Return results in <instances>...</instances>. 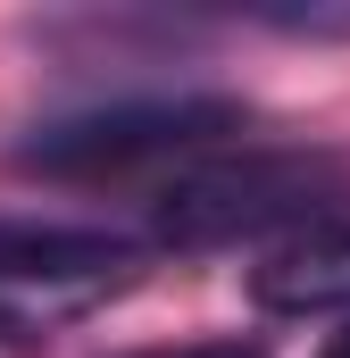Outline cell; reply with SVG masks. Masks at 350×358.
<instances>
[{"mask_svg": "<svg viewBox=\"0 0 350 358\" xmlns=\"http://www.w3.org/2000/svg\"><path fill=\"white\" fill-rule=\"evenodd\" d=\"M251 125L242 100H108V108H76V117H50L34 125L8 167L17 176H50V183H100V176H134V167H192L209 150H234V134Z\"/></svg>", "mask_w": 350, "mask_h": 358, "instance_id": "7a4b0ae2", "label": "cell"}, {"mask_svg": "<svg viewBox=\"0 0 350 358\" xmlns=\"http://www.w3.org/2000/svg\"><path fill=\"white\" fill-rule=\"evenodd\" d=\"M317 358H350V325H342V334H334V342H326Z\"/></svg>", "mask_w": 350, "mask_h": 358, "instance_id": "52a82bcc", "label": "cell"}, {"mask_svg": "<svg viewBox=\"0 0 350 358\" xmlns=\"http://www.w3.org/2000/svg\"><path fill=\"white\" fill-rule=\"evenodd\" d=\"M134 275H142L134 234L67 225V217H0V334L50 342V334L100 317Z\"/></svg>", "mask_w": 350, "mask_h": 358, "instance_id": "3957f363", "label": "cell"}, {"mask_svg": "<svg viewBox=\"0 0 350 358\" xmlns=\"http://www.w3.org/2000/svg\"><path fill=\"white\" fill-rule=\"evenodd\" d=\"M259 25L292 42H350V8H259Z\"/></svg>", "mask_w": 350, "mask_h": 358, "instance_id": "5b68a950", "label": "cell"}, {"mask_svg": "<svg viewBox=\"0 0 350 358\" xmlns=\"http://www.w3.org/2000/svg\"><path fill=\"white\" fill-rule=\"evenodd\" d=\"M125 358H267V342L217 334V342H175V350H125Z\"/></svg>", "mask_w": 350, "mask_h": 358, "instance_id": "8992f818", "label": "cell"}, {"mask_svg": "<svg viewBox=\"0 0 350 358\" xmlns=\"http://www.w3.org/2000/svg\"><path fill=\"white\" fill-rule=\"evenodd\" d=\"M251 300L267 317H342L350 308V208L284 234L251 267Z\"/></svg>", "mask_w": 350, "mask_h": 358, "instance_id": "277c9868", "label": "cell"}, {"mask_svg": "<svg viewBox=\"0 0 350 358\" xmlns=\"http://www.w3.org/2000/svg\"><path fill=\"white\" fill-rule=\"evenodd\" d=\"M334 200H350V167L326 150H209L192 167H175V183L159 192L150 225L167 250H234L259 234H300L317 217H334Z\"/></svg>", "mask_w": 350, "mask_h": 358, "instance_id": "6da1fadb", "label": "cell"}]
</instances>
